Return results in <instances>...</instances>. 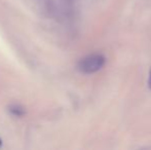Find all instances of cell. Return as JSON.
Wrapping results in <instances>:
<instances>
[{
	"label": "cell",
	"mask_w": 151,
	"mask_h": 150,
	"mask_svg": "<svg viewBox=\"0 0 151 150\" xmlns=\"http://www.w3.org/2000/svg\"><path fill=\"white\" fill-rule=\"evenodd\" d=\"M148 83H149V86L151 88V70H150V74H149V82H148Z\"/></svg>",
	"instance_id": "cell-3"
},
{
	"label": "cell",
	"mask_w": 151,
	"mask_h": 150,
	"mask_svg": "<svg viewBox=\"0 0 151 150\" xmlns=\"http://www.w3.org/2000/svg\"><path fill=\"white\" fill-rule=\"evenodd\" d=\"M105 64V58L102 55L93 54L83 58L78 64V70L86 74H91L100 69Z\"/></svg>",
	"instance_id": "cell-1"
},
{
	"label": "cell",
	"mask_w": 151,
	"mask_h": 150,
	"mask_svg": "<svg viewBox=\"0 0 151 150\" xmlns=\"http://www.w3.org/2000/svg\"><path fill=\"white\" fill-rule=\"evenodd\" d=\"M10 112H12V114H14V115H17V116H21V115L24 114V110H23L21 107L16 106V107H12V108H10Z\"/></svg>",
	"instance_id": "cell-2"
}]
</instances>
